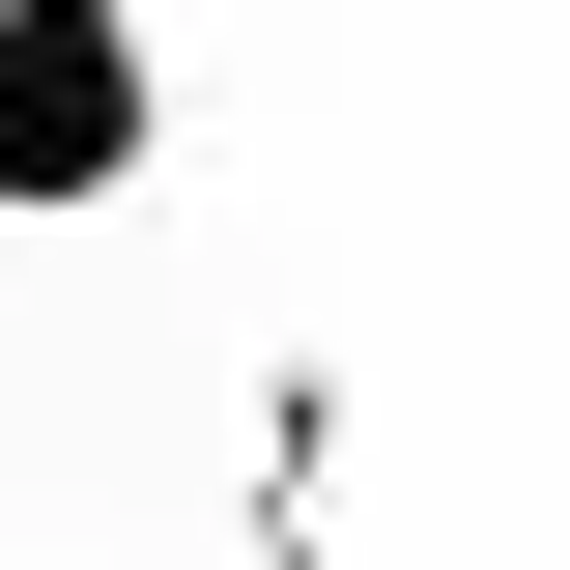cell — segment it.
<instances>
[{
    "mask_svg": "<svg viewBox=\"0 0 570 570\" xmlns=\"http://www.w3.org/2000/svg\"><path fill=\"white\" fill-rule=\"evenodd\" d=\"M171 171V29L142 0H0V228H115Z\"/></svg>",
    "mask_w": 570,
    "mask_h": 570,
    "instance_id": "6da1fadb",
    "label": "cell"
},
{
    "mask_svg": "<svg viewBox=\"0 0 570 570\" xmlns=\"http://www.w3.org/2000/svg\"><path fill=\"white\" fill-rule=\"evenodd\" d=\"M228 570H343V371H257V485H228Z\"/></svg>",
    "mask_w": 570,
    "mask_h": 570,
    "instance_id": "7a4b0ae2",
    "label": "cell"
}]
</instances>
